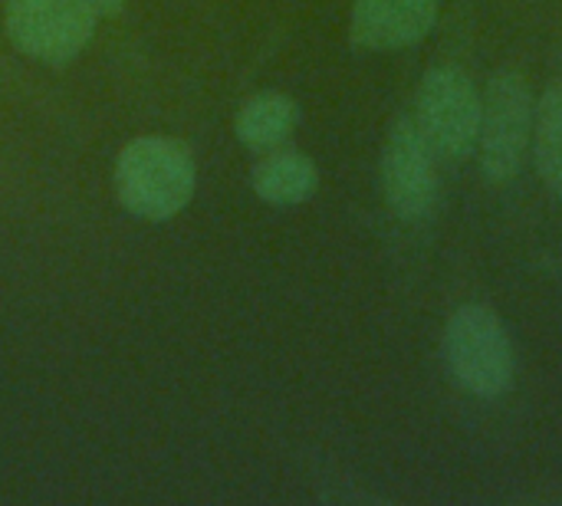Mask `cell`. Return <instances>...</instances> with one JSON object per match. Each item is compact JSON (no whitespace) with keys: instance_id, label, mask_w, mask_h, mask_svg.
Masks as SVG:
<instances>
[{"instance_id":"cell-1","label":"cell","mask_w":562,"mask_h":506,"mask_svg":"<svg viewBox=\"0 0 562 506\" xmlns=\"http://www.w3.org/2000/svg\"><path fill=\"white\" fill-rule=\"evenodd\" d=\"M194 184L191 151L165 135L132 138L115 161L119 204L138 221H171L188 207Z\"/></svg>"},{"instance_id":"cell-2","label":"cell","mask_w":562,"mask_h":506,"mask_svg":"<svg viewBox=\"0 0 562 506\" xmlns=\"http://www.w3.org/2000/svg\"><path fill=\"white\" fill-rule=\"evenodd\" d=\"M445 362L468 395L501 398L514 382V342L501 316L481 303L461 306L445 329Z\"/></svg>"},{"instance_id":"cell-3","label":"cell","mask_w":562,"mask_h":506,"mask_svg":"<svg viewBox=\"0 0 562 506\" xmlns=\"http://www.w3.org/2000/svg\"><path fill=\"white\" fill-rule=\"evenodd\" d=\"M484 95L458 66H438L422 79L415 125L441 158H468L481 138Z\"/></svg>"},{"instance_id":"cell-4","label":"cell","mask_w":562,"mask_h":506,"mask_svg":"<svg viewBox=\"0 0 562 506\" xmlns=\"http://www.w3.org/2000/svg\"><path fill=\"white\" fill-rule=\"evenodd\" d=\"M99 16L92 0H7V36L23 56L63 66L86 49Z\"/></svg>"},{"instance_id":"cell-5","label":"cell","mask_w":562,"mask_h":506,"mask_svg":"<svg viewBox=\"0 0 562 506\" xmlns=\"http://www.w3.org/2000/svg\"><path fill=\"white\" fill-rule=\"evenodd\" d=\"M533 92L527 79L514 69L491 76L481 112V165L487 181L504 184L520 171L524 151L533 132Z\"/></svg>"},{"instance_id":"cell-6","label":"cell","mask_w":562,"mask_h":506,"mask_svg":"<svg viewBox=\"0 0 562 506\" xmlns=\"http://www.w3.org/2000/svg\"><path fill=\"white\" fill-rule=\"evenodd\" d=\"M382 191L389 207L405 221H422L438 194L435 151L412 115L392 122L382 151Z\"/></svg>"},{"instance_id":"cell-7","label":"cell","mask_w":562,"mask_h":506,"mask_svg":"<svg viewBox=\"0 0 562 506\" xmlns=\"http://www.w3.org/2000/svg\"><path fill=\"white\" fill-rule=\"evenodd\" d=\"M441 0H352L349 33L362 49H402L425 40Z\"/></svg>"},{"instance_id":"cell-8","label":"cell","mask_w":562,"mask_h":506,"mask_svg":"<svg viewBox=\"0 0 562 506\" xmlns=\"http://www.w3.org/2000/svg\"><path fill=\"white\" fill-rule=\"evenodd\" d=\"M319 171L310 155L290 151V148H270V155L260 158L254 168V191L260 201L273 207H293L316 194Z\"/></svg>"},{"instance_id":"cell-9","label":"cell","mask_w":562,"mask_h":506,"mask_svg":"<svg viewBox=\"0 0 562 506\" xmlns=\"http://www.w3.org/2000/svg\"><path fill=\"white\" fill-rule=\"evenodd\" d=\"M300 125V105L286 92H257L237 112V138L254 151L280 148Z\"/></svg>"},{"instance_id":"cell-10","label":"cell","mask_w":562,"mask_h":506,"mask_svg":"<svg viewBox=\"0 0 562 506\" xmlns=\"http://www.w3.org/2000/svg\"><path fill=\"white\" fill-rule=\"evenodd\" d=\"M533 155L543 184L562 198V82H553L533 119Z\"/></svg>"},{"instance_id":"cell-11","label":"cell","mask_w":562,"mask_h":506,"mask_svg":"<svg viewBox=\"0 0 562 506\" xmlns=\"http://www.w3.org/2000/svg\"><path fill=\"white\" fill-rule=\"evenodd\" d=\"M92 3H95V10H99V13H119L125 0H92Z\"/></svg>"}]
</instances>
